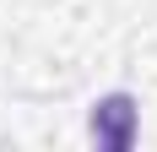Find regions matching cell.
<instances>
[{
	"instance_id": "cell-1",
	"label": "cell",
	"mask_w": 157,
	"mask_h": 152,
	"mask_svg": "<svg viewBox=\"0 0 157 152\" xmlns=\"http://www.w3.org/2000/svg\"><path fill=\"white\" fill-rule=\"evenodd\" d=\"M92 136H98V147H109V152H125L136 141V98L130 92H109L92 109Z\"/></svg>"
}]
</instances>
